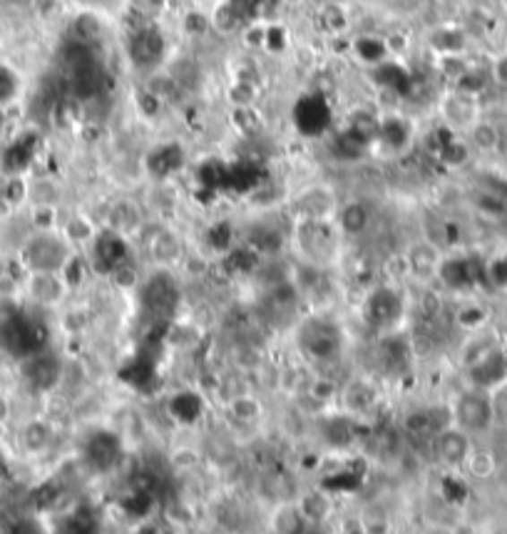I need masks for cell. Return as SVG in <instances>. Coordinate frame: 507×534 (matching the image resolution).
I'll return each mask as SVG.
<instances>
[{
    "label": "cell",
    "mask_w": 507,
    "mask_h": 534,
    "mask_svg": "<svg viewBox=\"0 0 507 534\" xmlns=\"http://www.w3.org/2000/svg\"><path fill=\"white\" fill-rule=\"evenodd\" d=\"M75 3H80L82 8H88V13L99 11V8H107V0H75Z\"/></svg>",
    "instance_id": "obj_19"
},
{
    "label": "cell",
    "mask_w": 507,
    "mask_h": 534,
    "mask_svg": "<svg viewBox=\"0 0 507 534\" xmlns=\"http://www.w3.org/2000/svg\"><path fill=\"white\" fill-rule=\"evenodd\" d=\"M451 415L452 426H458L477 440L495 427V400L486 388H468L455 395V400L451 403Z\"/></svg>",
    "instance_id": "obj_4"
},
{
    "label": "cell",
    "mask_w": 507,
    "mask_h": 534,
    "mask_svg": "<svg viewBox=\"0 0 507 534\" xmlns=\"http://www.w3.org/2000/svg\"><path fill=\"white\" fill-rule=\"evenodd\" d=\"M70 284L63 273H22L18 284V296L22 304L35 311H47L56 314L70 296Z\"/></svg>",
    "instance_id": "obj_5"
},
{
    "label": "cell",
    "mask_w": 507,
    "mask_h": 534,
    "mask_svg": "<svg viewBox=\"0 0 507 534\" xmlns=\"http://www.w3.org/2000/svg\"><path fill=\"white\" fill-rule=\"evenodd\" d=\"M336 211H339L336 192L326 185L306 186L291 199L294 221L296 219H336Z\"/></svg>",
    "instance_id": "obj_8"
},
{
    "label": "cell",
    "mask_w": 507,
    "mask_h": 534,
    "mask_svg": "<svg viewBox=\"0 0 507 534\" xmlns=\"http://www.w3.org/2000/svg\"><path fill=\"white\" fill-rule=\"evenodd\" d=\"M229 415L242 426H252L264 415V405L254 392H239L229 400Z\"/></svg>",
    "instance_id": "obj_12"
},
{
    "label": "cell",
    "mask_w": 507,
    "mask_h": 534,
    "mask_svg": "<svg viewBox=\"0 0 507 534\" xmlns=\"http://www.w3.org/2000/svg\"><path fill=\"white\" fill-rule=\"evenodd\" d=\"M306 326H309L314 333H309L304 326H298V349H301V353H304L311 363L323 366V363H331V360H336L341 356V331L333 326L331 321L316 318V321H306Z\"/></svg>",
    "instance_id": "obj_6"
},
{
    "label": "cell",
    "mask_w": 507,
    "mask_h": 534,
    "mask_svg": "<svg viewBox=\"0 0 507 534\" xmlns=\"http://www.w3.org/2000/svg\"><path fill=\"white\" fill-rule=\"evenodd\" d=\"M430 445H433V452H435V458L441 460L443 465L463 469V465L470 458V452L475 450V437L468 435L465 430L451 423V426H445L430 437Z\"/></svg>",
    "instance_id": "obj_7"
},
{
    "label": "cell",
    "mask_w": 507,
    "mask_h": 534,
    "mask_svg": "<svg viewBox=\"0 0 507 534\" xmlns=\"http://www.w3.org/2000/svg\"><path fill=\"white\" fill-rule=\"evenodd\" d=\"M75 254L60 229H33L13 254V262L22 273H63Z\"/></svg>",
    "instance_id": "obj_2"
},
{
    "label": "cell",
    "mask_w": 507,
    "mask_h": 534,
    "mask_svg": "<svg viewBox=\"0 0 507 534\" xmlns=\"http://www.w3.org/2000/svg\"><path fill=\"white\" fill-rule=\"evenodd\" d=\"M463 469H468L473 478H490V475L495 472V455L487 452V450L475 447L473 452H470V458H468V462L463 465Z\"/></svg>",
    "instance_id": "obj_17"
},
{
    "label": "cell",
    "mask_w": 507,
    "mask_h": 534,
    "mask_svg": "<svg viewBox=\"0 0 507 534\" xmlns=\"http://www.w3.org/2000/svg\"><path fill=\"white\" fill-rule=\"evenodd\" d=\"M242 13L239 8L234 5L232 0H227V3H221L217 11L211 13V28H217L219 33H232L234 28H239V22H242Z\"/></svg>",
    "instance_id": "obj_16"
},
{
    "label": "cell",
    "mask_w": 507,
    "mask_h": 534,
    "mask_svg": "<svg viewBox=\"0 0 507 534\" xmlns=\"http://www.w3.org/2000/svg\"><path fill=\"white\" fill-rule=\"evenodd\" d=\"M11 445L22 460H43L57 447V426L47 413L18 415L11 426Z\"/></svg>",
    "instance_id": "obj_3"
},
{
    "label": "cell",
    "mask_w": 507,
    "mask_h": 534,
    "mask_svg": "<svg viewBox=\"0 0 507 534\" xmlns=\"http://www.w3.org/2000/svg\"><path fill=\"white\" fill-rule=\"evenodd\" d=\"M406 262H408V271L413 276H418V279H433L443 266L441 251H438V246L433 241L413 244L408 254H406Z\"/></svg>",
    "instance_id": "obj_11"
},
{
    "label": "cell",
    "mask_w": 507,
    "mask_h": 534,
    "mask_svg": "<svg viewBox=\"0 0 507 534\" xmlns=\"http://www.w3.org/2000/svg\"><path fill=\"white\" fill-rule=\"evenodd\" d=\"M291 249L298 263L329 271L341 254V231L333 219H296L291 221Z\"/></svg>",
    "instance_id": "obj_1"
},
{
    "label": "cell",
    "mask_w": 507,
    "mask_h": 534,
    "mask_svg": "<svg viewBox=\"0 0 507 534\" xmlns=\"http://www.w3.org/2000/svg\"><path fill=\"white\" fill-rule=\"evenodd\" d=\"M5 40V28H3V22H0V43Z\"/></svg>",
    "instance_id": "obj_20"
},
{
    "label": "cell",
    "mask_w": 507,
    "mask_h": 534,
    "mask_svg": "<svg viewBox=\"0 0 507 534\" xmlns=\"http://www.w3.org/2000/svg\"><path fill=\"white\" fill-rule=\"evenodd\" d=\"M473 99L463 95V92H455V95H448L445 102H443V115H445V120L448 125H468V127H473L475 125V115H473Z\"/></svg>",
    "instance_id": "obj_13"
},
{
    "label": "cell",
    "mask_w": 507,
    "mask_h": 534,
    "mask_svg": "<svg viewBox=\"0 0 507 534\" xmlns=\"http://www.w3.org/2000/svg\"><path fill=\"white\" fill-rule=\"evenodd\" d=\"M60 231H63V237H65L75 249L78 246H85V244H92V241L98 239V229H95V224L90 221L88 217H70L60 227Z\"/></svg>",
    "instance_id": "obj_14"
},
{
    "label": "cell",
    "mask_w": 507,
    "mask_h": 534,
    "mask_svg": "<svg viewBox=\"0 0 507 534\" xmlns=\"http://www.w3.org/2000/svg\"><path fill=\"white\" fill-rule=\"evenodd\" d=\"M150 249H152V259H155L159 266H167L179 259L182 254V246H179V239H176L172 231H157L155 239L150 241Z\"/></svg>",
    "instance_id": "obj_15"
},
{
    "label": "cell",
    "mask_w": 507,
    "mask_h": 534,
    "mask_svg": "<svg viewBox=\"0 0 507 534\" xmlns=\"http://www.w3.org/2000/svg\"><path fill=\"white\" fill-rule=\"evenodd\" d=\"M185 28H187L189 33H207L211 28V21L210 18H204L202 13H189L187 21H185Z\"/></svg>",
    "instance_id": "obj_18"
},
{
    "label": "cell",
    "mask_w": 507,
    "mask_h": 534,
    "mask_svg": "<svg viewBox=\"0 0 507 534\" xmlns=\"http://www.w3.org/2000/svg\"><path fill=\"white\" fill-rule=\"evenodd\" d=\"M336 227L341 231V237H364L365 231L374 224V209L365 204L364 199H351L339 207L336 211Z\"/></svg>",
    "instance_id": "obj_10"
},
{
    "label": "cell",
    "mask_w": 507,
    "mask_h": 534,
    "mask_svg": "<svg viewBox=\"0 0 507 534\" xmlns=\"http://www.w3.org/2000/svg\"><path fill=\"white\" fill-rule=\"evenodd\" d=\"M130 57L137 67L152 70L165 57V38L155 25H137L130 35Z\"/></svg>",
    "instance_id": "obj_9"
}]
</instances>
